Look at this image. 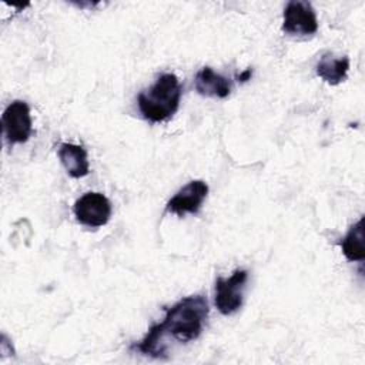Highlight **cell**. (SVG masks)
Returning a JSON list of instances; mask_svg holds the SVG:
<instances>
[{"label":"cell","instance_id":"7c38bea8","mask_svg":"<svg viewBox=\"0 0 365 365\" xmlns=\"http://www.w3.org/2000/svg\"><path fill=\"white\" fill-rule=\"evenodd\" d=\"M251 74H252V70L251 68H247L244 73H241L237 78L238 81H248L251 78Z\"/></svg>","mask_w":365,"mask_h":365},{"label":"cell","instance_id":"52a82bcc","mask_svg":"<svg viewBox=\"0 0 365 365\" xmlns=\"http://www.w3.org/2000/svg\"><path fill=\"white\" fill-rule=\"evenodd\" d=\"M208 184L202 180H192L181 187L167 202L165 211L184 217L185 214H197L208 195Z\"/></svg>","mask_w":365,"mask_h":365},{"label":"cell","instance_id":"6da1fadb","mask_svg":"<svg viewBox=\"0 0 365 365\" xmlns=\"http://www.w3.org/2000/svg\"><path fill=\"white\" fill-rule=\"evenodd\" d=\"M161 322L151 325L144 338L133 349L153 358H163L167 352L163 339L170 336L181 344L195 341L204 331L210 307L204 295H188L164 309Z\"/></svg>","mask_w":365,"mask_h":365},{"label":"cell","instance_id":"7a4b0ae2","mask_svg":"<svg viewBox=\"0 0 365 365\" xmlns=\"http://www.w3.org/2000/svg\"><path fill=\"white\" fill-rule=\"evenodd\" d=\"M181 94L182 88L178 77L173 73H164L157 77L151 87L138 93L137 106L147 121H167L177 113Z\"/></svg>","mask_w":365,"mask_h":365},{"label":"cell","instance_id":"ba28073f","mask_svg":"<svg viewBox=\"0 0 365 365\" xmlns=\"http://www.w3.org/2000/svg\"><path fill=\"white\" fill-rule=\"evenodd\" d=\"M194 87L198 94L204 97L214 98H227L232 90V81L214 68L204 66L194 78Z\"/></svg>","mask_w":365,"mask_h":365},{"label":"cell","instance_id":"5b68a950","mask_svg":"<svg viewBox=\"0 0 365 365\" xmlns=\"http://www.w3.org/2000/svg\"><path fill=\"white\" fill-rule=\"evenodd\" d=\"M76 220L88 228H98L108 222L111 217V202L101 192H86L74 202Z\"/></svg>","mask_w":365,"mask_h":365},{"label":"cell","instance_id":"9c48e42d","mask_svg":"<svg viewBox=\"0 0 365 365\" xmlns=\"http://www.w3.org/2000/svg\"><path fill=\"white\" fill-rule=\"evenodd\" d=\"M57 155L70 177L81 178L90 173L87 151L84 150L83 145H77V144H71V143H61L58 145Z\"/></svg>","mask_w":365,"mask_h":365},{"label":"cell","instance_id":"8992f818","mask_svg":"<svg viewBox=\"0 0 365 365\" xmlns=\"http://www.w3.org/2000/svg\"><path fill=\"white\" fill-rule=\"evenodd\" d=\"M318 19L309 1L291 0L282 16V31L289 36H309L317 33Z\"/></svg>","mask_w":365,"mask_h":365},{"label":"cell","instance_id":"30bf717a","mask_svg":"<svg viewBox=\"0 0 365 365\" xmlns=\"http://www.w3.org/2000/svg\"><path fill=\"white\" fill-rule=\"evenodd\" d=\"M349 71V58L346 56L335 57L332 53L321 56L315 66V73L329 86H338L346 80Z\"/></svg>","mask_w":365,"mask_h":365},{"label":"cell","instance_id":"8fae6325","mask_svg":"<svg viewBox=\"0 0 365 365\" xmlns=\"http://www.w3.org/2000/svg\"><path fill=\"white\" fill-rule=\"evenodd\" d=\"M342 254L351 262L364 261L365 248H364V217H361L354 225L349 227L348 232L339 242Z\"/></svg>","mask_w":365,"mask_h":365},{"label":"cell","instance_id":"277c9868","mask_svg":"<svg viewBox=\"0 0 365 365\" xmlns=\"http://www.w3.org/2000/svg\"><path fill=\"white\" fill-rule=\"evenodd\" d=\"M3 134L7 144L26 143L33 134V121L30 107L23 100L11 101L1 114Z\"/></svg>","mask_w":365,"mask_h":365},{"label":"cell","instance_id":"3957f363","mask_svg":"<svg viewBox=\"0 0 365 365\" xmlns=\"http://www.w3.org/2000/svg\"><path fill=\"white\" fill-rule=\"evenodd\" d=\"M248 271L238 268L228 278L218 277L214 285V304L222 315L237 312L244 302Z\"/></svg>","mask_w":365,"mask_h":365}]
</instances>
